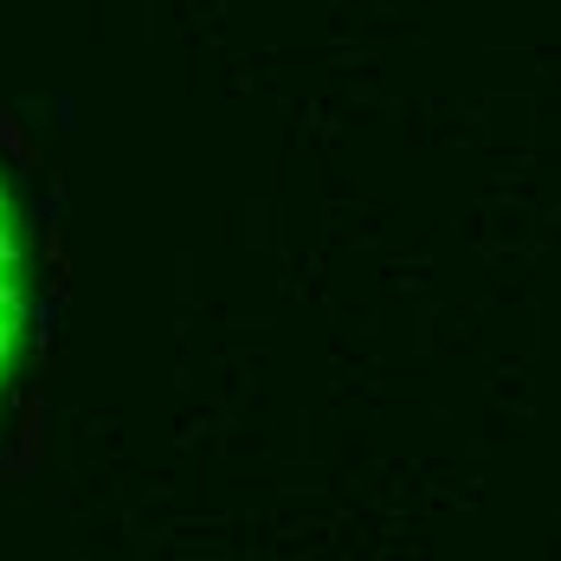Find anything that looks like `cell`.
I'll return each instance as SVG.
<instances>
[{"label":"cell","instance_id":"cell-1","mask_svg":"<svg viewBox=\"0 0 561 561\" xmlns=\"http://www.w3.org/2000/svg\"><path fill=\"white\" fill-rule=\"evenodd\" d=\"M20 317H26V259H20V232H13V207L0 194V381L20 342Z\"/></svg>","mask_w":561,"mask_h":561}]
</instances>
